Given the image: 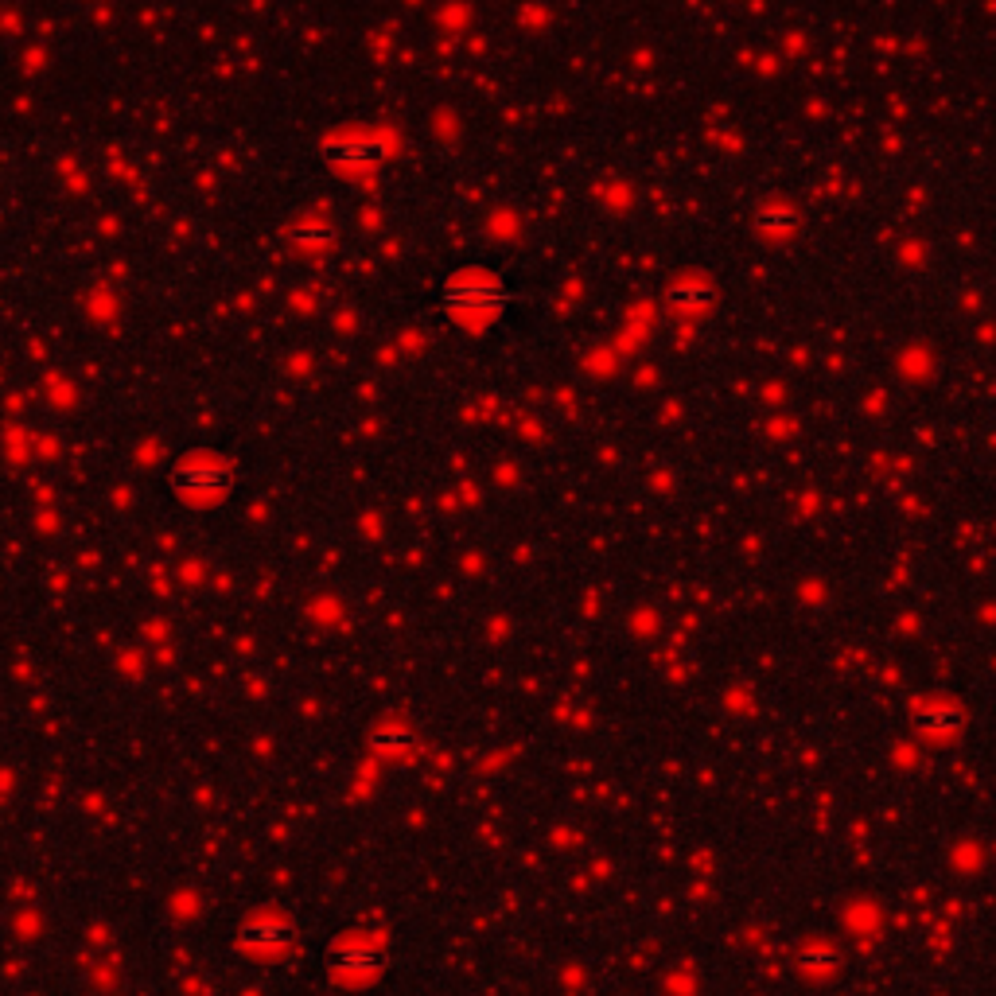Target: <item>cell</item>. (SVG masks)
I'll return each instance as SVG.
<instances>
[{
  "mask_svg": "<svg viewBox=\"0 0 996 996\" xmlns=\"http://www.w3.org/2000/svg\"><path fill=\"white\" fill-rule=\"evenodd\" d=\"M961 716L958 709H950V705H938V709H923L919 712V728H923L926 736H954L961 728Z\"/></svg>",
  "mask_w": 996,
  "mask_h": 996,
  "instance_id": "cell-1",
  "label": "cell"
},
{
  "mask_svg": "<svg viewBox=\"0 0 996 996\" xmlns=\"http://www.w3.org/2000/svg\"><path fill=\"white\" fill-rule=\"evenodd\" d=\"M285 938H288L285 923H253V926H246V942H253V946H277V942H285Z\"/></svg>",
  "mask_w": 996,
  "mask_h": 996,
  "instance_id": "cell-2",
  "label": "cell"
},
{
  "mask_svg": "<svg viewBox=\"0 0 996 996\" xmlns=\"http://www.w3.org/2000/svg\"><path fill=\"white\" fill-rule=\"evenodd\" d=\"M343 965H351V969H374V965H378V954H374V950H347V954H343Z\"/></svg>",
  "mask_w": 996,
  "mask_h": 996,
  "instance_id": "cell-3",
  "label": "cell"
}]
</instances>
